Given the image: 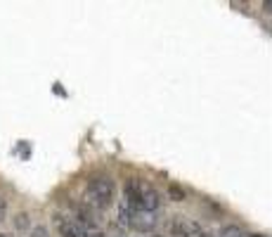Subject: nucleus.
I'll return each instance as SVG.
<instances>
[{
	"instance_id": "1",
	"label": "nucleus",
	"mask_w": 272,
	"mask_h": 237,
	"mask_svg": "<svg viewBox=\"0 0 272 237\" xmlns=\"http://www.w3.org/2000/svg\"><path fill=\"white\" fill-rule=\"evenodd\" d=\"M114 195H116V185H114V178L109 176L92 178L85 185V204L95 209H109L114 201Z\"/></svg>"
},
{
	"instance_id": "2",
	"label": "nucleus",
	"mask_w": 272,
	"mask_h": 237,
	"mask_svg": "<svg viewBox=\"0 0 272 237\" xmlns=\"http://www.w3.org/2000/svg\"><path fill=\"white\" fill-rule=\"evenodd\" d=\"M161 206V195L156 187H152L147 181H140V195H137V209L154 214Z\"/></svg>"
},
{
	"instance_id": "3",
	"label": "nucleus",
	"mask_w": 272,
	"mask_h": 237,
	"mask_svg": "<svg viewBox=\"0 0 272 237\" xmlns=\"http://www.w3.org/2000/svg\"><path fill=\"white\" fill-rule=\"evenodd\" d=\"M156 225H159V220H156L154 214H149V211L133 209L130 216H128V228H133V230H137V233H152Z\"/></svg>"
},
{
	"instance_id": "4",
	"label": "nucleus",
	"mask_w": 272,
	"mask_h": 237,
	"mask_svg": "<svg viewBox=\"0 0 272 237\" xmlns=\"http://www.w3.org/2000/svg\"><path fill=\"white\" fill-rule=\"evenodd\" d=\"M170 233L175 237H192L199 233V225L192 223L189 219H185V216H173V220H170Z\"/></svg>"
},
{
	"instance_id": "5",
	"label": "nucleus",
	"mask_w": 272,
	"mask_h": 237,
	"mask_svg": "<svg viewBox=\"0 0 272 237\" xmlns=\"http://www.w3.org/2000/svg\"><path fill=\"white\" fill-rule=\"evenodd\" d=\"M166 195H168V200H173V201L185 200V190H182L180 185H175V182H170V185L166 187Z\"/></svg>"
},
{
	"instance_id": "6",
	"label": "nucleus",
	"mask_w": 272,
	"mask_h": 237,
	"mask_svg": "<svg viewBox=\"0 0 272 237\" xmlns=\"http://www.w3.org/2000/svg\"><path fill=\"white\" fill-rule=\"evenodd\" d=\"M218 237H251L246 230H241V228H237V225H230V228H225L222 233Z\"/></svg>"
},
{
	"instance_id": "7",
	"label": "nucleus",
	"mask_w": 272,
	"mask_h": 237,
	"mask_svg": "<svg viewBox=\"0 0 272 237\" xmlns=\"http://www.w3.org/2000/svg\"><path fill=\"white\" fill-rule=\"evenodd\" d=\"M15 228H17V230H29V228H31L29 214H19V216H15Z\"/></svg>"
},
{
	"instance_id": "8",
	"label": "nucleus",
	"mask_w": 272,
	"mask_h": 237,
	"mask_svg": "<svg viewBox=\"0 0 272 237\" xmlns=\"http://www.w3.org/2000/svg\"><path fill=\"white\" fill-rule=\"evenodd\" d=\"M31 237H48V230L43 225H36V228H31Z\"/></svg>"
},
{
	"instance_id": "9",
	"label": "nucleus",
	"mask_w": 272,
	"mask_h": 237,
	"mask_svg": "<svg viewBox=\"0 0 272 237\" xmlns=\"http://www.w3.org/2000/svg\"><path fill=\"white\" fill-rule=\"evenodd\" d=\"M85 237H107V235H102L100 230H85Z\"/></svg>"
},
{
	"instance_id": "10",
	"label": "nucleus",
	"mask_w": 272,
	"mask_h": 237,
	"mask_svg": "<svg viewBox=\"0 0 272 237\" xmlns=\"http://www.w3.org/2000/svg\"><path fill=\"white\" fill-rule=\"evenodd\" d=\"M2 216H5V200L0 197V219H2Z\"/></svg>"
}]
</instances>
